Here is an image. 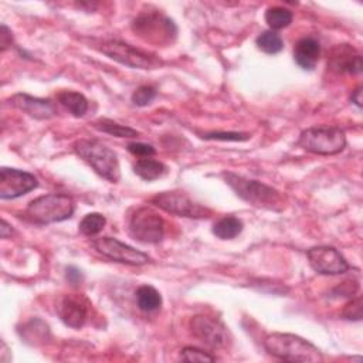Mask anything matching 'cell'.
<instances>
[{"mask_svg": "<svg viewBox=\"0 0 363 363\" xmlns=\"http://www.w3.org/2000/svg\"><path fill=\"white\" fill-rule=\"evenodd\" d=\"M265 350L286 362L316 363L322 362V352L309 340L292 333H271L264 340Z\"/></svg>", "mask_w": 363, "mask_h": 363, "instance_id": "6da1fadb", "label": "cell"}, {"mask_svg": "<svg viewBox=\"0 0 363 363\" xmlns=\"http://www.w3.org/2000/svg\"><path fill=\"white\" fill-rule=\"evenodd\" d=\"M74 152L108 182L116 183L121 179L118 156L102 142L95 139H79L74 143Z\"/></svg>", "mask_w": 363, "mask_h": 363, "instance_id": "7a4b0ae2", "label": "cell"}, {"mask_svg": "<svg viewBox=\"0 0 363 363\" xmlns=\"http://www.w3.org/2000/svg\"><path fill=\"white\" fill-rule=\"evenodd\" d=\"M75 210L74 200L62 193H51L31 200L26 217L35 224H51L68 220Z\"/></svg>", "mask_w": 363, "mask_h": 363, "instance_id": "3957f363", "label": "cell"}, {"mask_svg": "<svg viewBox=\"0 0 363 363\" xmlns=\"http://www.w3.org/2000/svg\"><path fill=\"white\" fill-rule=\"evenodd\" d=\"M298 145L315 155H336L346 147V136L337 126H312L301 132Z\"/></svg>", "mask_w": 363, "mask_h": 363, "instance_id": "277c9868", "label": "cell"}, {"mask_svg": "<svg viewBox=\"0 0 363 363\" xmlns=\"http://www.w3.org/2000/svg\"><path fill=\"white\" fill-rule=\"evenodd\" d=\"M132 30L142 40L157 45L172 44L177 35V28L173 20L159 11L140 13L132 21Z\"/></svg>", "mask_w": 363, "mask_h": 363, "instance_id": "5b68a950", "label": "cell"}, {"mask_svg": "<svg viewBox=\"0 0 363 363\" xmlns=\"http://www.w3.org/2000/svg\"><path fill=\"white\" fill-rule=\"evenodd\" d=\"M224 180L235 191V194L247 203L269 208L281 203L279 191L261 182L250 180L234 173H224Z\"/></svg>", "mask_w": 363, "mask_h": 363, "instance_id": "8992f818", "label": "cell"}, {"mask_svg": "<svg viewBox=\"0 0 363 363\" xmlns=\"http://www.w3.org/2000/svg\"><path fill=\"white\" fill-rule=\"evenodd\" d=\"M128 230L135 240L145 244H156L163 238L164 221L153 208L139 207L130 216Z\"/></svg>", "mask_w": 363, "mask_h": 363, "instance_id": "52a82bcc", "label": "cell"}, {"mask_svg": "<svg viewBox=\"0 0 363 363\" xmlns=\"http://www.w3.org/2000/svg\"><path fill=\"white\" fill-rule=\"evenodd\" d=\"M101 52L112 58L113 61L130 67V68H139V69H153L162 65V61L156 58L155 55H150L139 48H135L133 45H129L122 41L111 40L105 41L99 47Z\"/></svg>", "mask_w": 363, "mask_h": 363, "instance_id": "ba28073f", "label": "cell"}, {"mask_svg": "<svg viewBox=\"0 0 363 363\" xmlns=\"http://www.w3.org/2000/svg\"><path fill=\"white\" fill-rule=\"evenodd\" d=\"M150 203L156 207L176 216L190 218H206L210 216V210L182 191H163L150 199Z\"/></svg>", "mask_w": 363, "mask_h": 363, "instance_id": "9c48e42d", "label": "cell"}, {"mask_svg": "<svg viewBox=\"0 0 363 363\" xmlns=\"http://www.w3.org/2000/svg\"><path fill=\"white\" fill-rule=\"evenodd\" d=\"M92 247L104 257L128 265H143L150 261L147 254L113 237H98L92 240Z\"/></svg>", "mask_w": 363, "mask_h": 363, "instance_id": "30bf717a", "label": "cell"}, {"mask_svg": "<svg viewBox=\"0 0 363 363\" xmlns=\"http://www.w3.org/2000/svg\"><path fill=\"white\" fill-rule=\"evenodd\" d=\"M190 329L197 339L213 349H221L230 343L228 330L218 319L196 315L190 320Z\"/></svg>", "mask_w": 363, "mask_h": 363, "instance_id": "8fae6325", "label": "cell"}, {"mask_svg": "<svg viewBox=\"0 0 363 363\" xmlns=\"http://www.w3.org/2000/svg\"><path fill=\"white\" fill-rule=\"evenodd\" d=\"M309 265L313 271L323 275H339L349 271V264L345 257L333 247L319 245L306 252Z\"/></svg>", "mask_w": 363, "mask_h": 363, "instance_id": "7c38bea8", "label": "cell"}, {"mask_svg": "<svg viewBox=\"0 0 363 363\" xmlns=\"http://www.w3.org/2000/svg\"><path fill=\"white\" fill-rule=\"evenodd\" d=\"M37 184V179L28 172L11 167H1L0 170V199L3 200L24 196L34 190Z\"/></svg>", "mask_w": 363, "mask_h": 363, "instance_id": "4fadbf2b", "label": "cell"}, {"mask_svg": "<svg viewBox=\"0 0 363 363\" xmlns=\"http://www.w3.org/2000/svg\"><path fill=\"white\" fill-rule=\"evenodd\" d=\"M55 311L67 326L79 329L88 318V301L82 295L67 294L58 299Z\"/></svg>", "mask_w": 363, "mask_h": 363, "instance_id": "5bb4252c", "label": "cell"}, {"mask_svg": "<svg viewBox=\"0 0 363 363\" xmlns=\"http://www.w3.org/2000/svg\"><path fill=\"white\" fill-rule=\"evenodd\" d=\"M10 105L35 119H50L57 115V108L50 99L31 96L27 94H16L9 99Z\"/></svg>", "mask_w": 363, "mask_h": 363, "instance_id": "9a60e30c", "label": "cell"}, {"mask_svg": "<svg viewBox=\"0 0 363 363\" xmlns=\"http://www.w3.org/2000/svg\"><path fill=\"white\" fill-rule=\"evenodd\" d=\"M328 65L340 74H360L362 72V57L349 44L336 45L328 60Z\"/></svg>", "mask_w": 363, "mask_h": 363, "instance_id": "2e32d148", "label": "cell"}, {"mask_svg": "<svg viewBox=\"0 0 363 363\" xmlns=\"http://www.w3.org/2000/svg\"><path fill=\"white\" fill-rule=\"evenodd\" d=\"M319 57L320 44L313 37H303L294 47V60L302 69H313Z\"/></svg>", "mask_w": 363, "mask_h": 363, "instance_id": "e0dca14e", "label": "cell"}, {"mask_svg": "<svg viewBox=\"0 0 363 363\" xmlns=\"http://www.w3.org/2000/svg\"><path fill=\"white\" fill-rule=\"evenodd\" d=\"M58 102L65 106V109L69 111L77 118H81L88 111V101L86 98L75 91H62L57 95Z\"/></svg>", "mask_w": 363, "mask_h": 363, "instance_id": "ac0fdd59", "label": "cell"}, {"mask_svg": "<svg viewBox=\"0 0 363 363\" xmlns=\"http://www.w3.org/2000/svg\"><path fill=\"white\" fill-rule=\"evenodd\" d=\"M133 170L140 179H143L146 182H152V180L162 177L166 173V166L159 160H155L150 157H143L135 163Z\"/></svg>", "mask_w": 363, "mask_h": 363, "instance_id": "d6986e66", "label": "cell"}, {"mask_svg": "<svg viewBox=\"0 0 363 363\" xmlns=\"http://www.w3.org/2000/svg\"><path fill=\"white\" fill-rule=\"evenodd\" d=\"M136 303L143 312H155L162 306V296L150 285H142L136 291Z\"/></svg>", "mask_w": 363, "mask_h": 363, "instance_id": "ffe728a7", "label": "cell"}, {"mask_svg": "<svg viewBox=\"0 0 363 363\" xmlns=\"http://www.w3.org/2000/svg\"><path fill=\"white\" fill-rule=\"evenodd\" d=\"M242 221L234 216H225L213 225V234L221 240L235 238L242 231Z\"/></svg>", "mask_w": 363, "mask_h": 363, "instance_id": "44dd1931", "label": "cell"}, {"mask_svg": "<svg viewBox=\"0 0 363 363\" xmlns=\"http://www.w3.org/2000/svg\"><path fill=\"white\" fill-rule=\"evenodd\" d=\"M255 43H257V47L265 54H278L284 48L282 37L277 31H272V30L262 31L257 37Z\"/></svg>", "mask_w": 363, "mask_h": 363, "instance_id": "7402d4cb", "label": "cell"}, {"mask_svg": "<svg viewBox=\"0 0 363 363\" xmlns=\"http://www.w3.org/2000/svg\"><path fill=\"white\" fill-rule=\"evenodd\" d=\"M265 21L272 31L285 28L292 21V11L285 7H269L265 11Z\"/></svg>", "mask_w": 363, "mask_h": 363, "instance_id": "603a6c76", "label": "cell"}, {"mask_svg": "<svg viewBox=\"0 0 363 363\" xmlns=\"http://www.w3.org/2000/svg\"><path fill=\"white\" fill-rule=\"evenodd\" d=\"M94 128L104 133L116 136V138H135L139 135L138 130H135L129 126H125V125H119L111 119H99V121L94 122Z\"/></svg>", "mask_w": 363, "mask_h": 363, "instance_id": "cb8c5ba5", "label": "cell"}, {"mask_svg": "<svg viewBox=\"0 0 363 363\" xmlns=\"http://www.w3.org/2000/svg\"><path fill=\"white\" fill-rule=\"evenodd\" d=\"M106 224V218L101 213H89L86 214L79 223V231L84 235L92 237L102 231L104 225Z\"/></svg>", "mask_w": 363, "mask_h": 363, "instance_id": "d4e9b609", "label": "cell"}, {"mask_svg": "<svg viewBox=\"0 0 363 363\" xmlns=\"http://www.w3.org/2000/svg\"><path fill=\"white\" fill-rule=\"evenodd\" d=\"M180 359L186 360V362H214V360H217V357L210 354L208 352H204V350L193 347V346H187V347L182 349Z\"/></svg>", "mask_w": 363, "mask_h": 363, "instance_id": "484cf974", "label": "cell"}, {"mask_svg": "<svg viewBox=\"0 0 363 363\" xmlns=\"http://www.w3.org/2000/svg\"><path fill=\"white\" fill-rule=\"evenodd\" d=\"M156 88L152 85H142L132 94V102L138 106H146L156 98Z\"/></svg>", "mask_w": 363, "mask_h": 363, "instance_id": "4316f807", "label": "cell"}, {"mask_svg": "<svg viewBox=\"0 0 363 363\" xmlns=\"http://www.w3.org/2000/svg\"><path fill=\"white\" fill-rule=\"evenodd\" d=\"M201 138L208 140H248L251 135L241 132H211L203 135Z\"/></svg>", "mask_w": 363, "mask_h": 363, "instance_id": "83f0119b", "label": "cell"}, {"mask_svg": "<svg viewBox=\"0 0 363 363\" xmlns=\"http://www.w3.org/2000/svg\"><path fill=\"white\" fill-rule=\"evenodd\" d=\"M342 316L349 320H360L362 319V298L352 299L345 305L342 311Z\"/></svg>", "mask_w": 363, "mask_h": 363, "instance_id": "f1b7e54d", "label": "cell"}, {"mask_svg": "<svg viewBox=\"0 0 363 363\" xmlns=\"http://www.w3.org/2000/svg\"><path fill=\"white\" fill-rule=\"evenodd\" d=\"M128 150L135 155V156H140V157H149L153 156L156 153V149L152 145L147 143H142V142H132L128 145Z\"/></svg>", "mask_w": 363, "mask_h": 363, "instance_id": "f546056e", "label": "cell"}, {"mask_svg": "<svg viewBox=\"0 0 363 363\" xmlns=\"http://www.w3.org/2000/svg\"><path fill=\"white\" fill-rule=\"evenodd\" d=\"M65 278L69 284L72 285H78L82 282V272L77 268V267H67L65 269Z\"/></svg>", "mask_w": 363, "mask_h": 363, "instance_id": "4dcf8cb0", "label": "cell"}, {"mask_svg": "<svg viewBox=\"0 0 363 363\" xmlns=\"http://www.w3.org/2000/svg\"><path fill=\"white\" fill-rule=\"evenodd\" d=\"M13 43V35L11 31L3 24L1 26V34H0V45H1V51H4L7 47H10Z\"/></svg>", "mask_w": 363, "mask_h": 363, "instance_id": "1f68e13d", "label": "cell"}, {"mask_svg": "<svg viewBox=\"0 0 363 363\" xmlns=\"http://www.w3.org/2000/svg\"><path fill=\"white\" fill-rule=\"evenodd\" d=\"M350 99H352V102H353L357 108H362V86H357V88L352 92Z\"/></svg>", "mask_w": 363, "mask_h": 363, "instance_id": "d6a6232c", "label": "cell"}, {"mask_svg": "<svg viewBox=\"0 0 363 363\" xmlns=\"http://www.w3.org/2000/svg\"><path fill=\"white\" fill-rule=\"evenodd\" d=\"M11 233H13V228L10 227V224H9L6 220H3V221H1V227H0V235H1V238H7L9 235H11Z\"/></svg>", "mask_w": 363, "mask_h": 363, "instance_id": "836d02e7", "label": "cell"}]
</instances>
